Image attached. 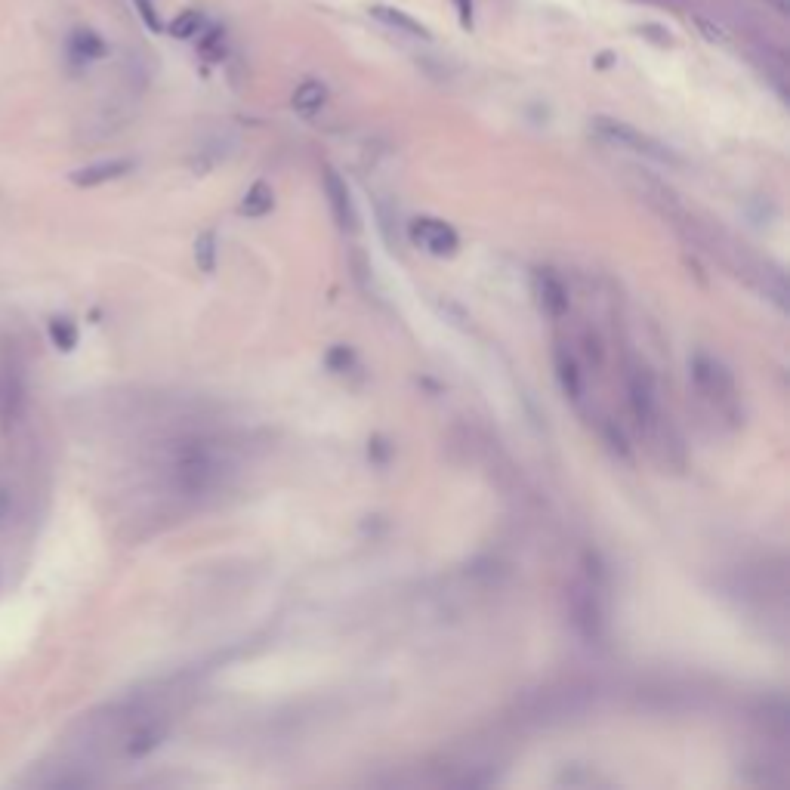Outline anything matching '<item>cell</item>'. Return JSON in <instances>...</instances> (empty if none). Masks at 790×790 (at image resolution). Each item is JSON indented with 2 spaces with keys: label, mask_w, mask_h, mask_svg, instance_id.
I'll return each instance as SVG.
<instances>
[{
  "label": "cell",
  "mask_w": 790,
  "mask_h": 790,
  "mask_svg": "<svg viewBox=\"0 0 790 790\" xmlns=\"http://www.w3.org/2000/svg\"><path fill=\"white\" fill-rule=\"evenodd\" d=\"M68 56L78 65L96 62L105 56V41L90 28H78V31H71V38H68Z\"/></svg>",
  "instance_id": "cell-10"
},
{
  "label": "cell",
  "mask_w": 790,
  "mask_h": 790,
  "mask_svg": "<svg viewBox=\"0 0 790 790\" xmlns=\"http://www.w3.org/2000/svg\"><path fill=\"white\" fill-rule=\"evenodd\" d=\"M275 207V195H272V189L266 186V183H254L247 189V195H244V201H241V213L244 217H266V213Z\"/></svg>",
  "instance_id": "cell-13"
},
{
  "label": "cell",
  "mask_w": 790,
  "mask_h": 790,
  "mask_svg": "<svg viewBox=\"0 0 790 790\" xmlns=\"http://www.w3.org/2000/svg\"><path fill=\"white\" fill-rule=\"evenodd\" d=\"M201 31H204V13L201 10H186V13H179L170 22V34H173V38H179V41L198 38Z\"/></svg>",
  "instance_id": "cell-15"
},
{
  "label": "cell",
  "mask_w": 790,
  "mask_h": 790,
  "mask_svg": "<svg viewBox=\"0 0 790 790\" xmlns=\"http://www.w3.org/2000/svg\"><path fill=\"white\" fill-rule=\"evenodd\" d=\"M411 241L417 247H423L426 254H436V257H451L457 254V247H460V238L457 232L442 223V220H414L411 223Z\"/></svg>",
  "instance_id": "cell-4"
},
{
  "label": "cell",
  "mask_w": 790,
  "mask_h": 790,
  "mask_svg": "<svg viewBox=\"0 0 790 790\" xmlns=\"http://www.w3.org/2000/svg\"><path fill=\"white\" fill-rule=\"evenodd\" d=\"M537 294H541V303L550 315L562 318L568 312V291L562 287V281L550 272H541L537 275Z\"/></svg>",
  "instance_id": "cell-11"
},
{
  "label": "cell",
  "mask_w": 790,
  "mask_h": 790,
  "mask_svg": "<svg viewBox=\"0 0 790 790\" xmlns=\"http://www.w3.org/2000/svg\"><path fill=\"white\" fill-rule=\"evenodd\" d=\"M571 615H574V627H578L590 642H596L602 636L605 612H602L599 587L596 584L574 587V593H571Z\"/></svg>",
  "instance_id": "cell-3"
},
{
  "label": "cell",
  "mask_w": 790,
  "mask_h": 790,
  "mask_svg": "<svg viewBox=\"0 0 790 790\" xmlns=\"http://www.w3.org/2000/svg\"><path fill=\"white\" fill-rule=\"evenodd\" d=\"M454 10L463 28H473V0H454Z\"/></svg>",
  "instance_id": "cell-18"
},
{
  "label": "cell",
  "mask_w": 790,
  "mask_h": 790,
  "mask_svg": "<svg viewBox=\"0 0 790 790\" xmlns=\"http://www.w3.org/2000/svg\"><path fill=\"white\" fill-rule=\"evenodd\" d=\"M692 377L707 395H732V377L726 374L723 365H716L713 358H707V355H695Z\"/></svg>",
  "instance_id": "cell-5"
},
{
  "label": "cell",
  "mask_w": 790,
  "mask_h": 790,
  "mask_svg": "<svg viewBox=\"0 0 790 790\" xmlns=\"http://www.w3.org/2000/svg\"><path fill=\"white\" fill-rule=\"evenodd\" d=\"M195 263L201 272H213L217 269V235L213 232H204L198 241H195Z\"/></svg>",
  "instance_id": "cell-16"
},
{
  "label": "cell",
  "mask_w": 790,
  "mask_h": 790,
  "mask_svg": "<svg viewBox=\"0 0 790 790\" xmlns=\"http://www.w3.org/2000/svg\"><path fill=\"white\" fill-rule=\"evenodd\" d=\"M325 102H328V87L321 81H306L294 93V109L303 112V115H315Z\"/></svg>",
  "instance_id": "cell-12"
},
{
  "label": "cell",
  "mask_w": 790,
  "mask_h": 790,
  "mask_svg": "<svg viewBox=\"0 0 790 790\" xmlns=\"http://www.w3.org/2000/svg\"><path fill=\"white\" fill-rule=\"evenodd\" d=\"M130 170H133V161H127V158H115V161L90 164V167H84V170H78V173H71V183H78V186L90 189V186L109 183V179H118V176H124V173H130Z\"/></svg>",
  "instance_id": "cell-8"
},
{
  "label": "cell",
  "mask_w": 790,
  "mask_h": 790,
  "mask_svg": "<svg viewBox=\"0 0 790 790\" xmlns=\"http://www.w3.org/2000/svg\"><path fill=\"white\" fill-rule=\"evenodd\" d=\"M630 408H633L639 426L655 417V386H652V377L645 371L630 377Z\"/></svg>",
  "instance_id": "cell-9"
},
{
  "label": "cell",
  "mask_w": 790,
  "mask_h": 790,
  "mask_svg": "<svg viewBox=\"0 0 790 790\" xmlns=\"http://www.w3.org/2000/svg\"><path fill=\"white\" fill-rule=\"evenodd\" d=\"M133 4H136V13H139V19L146 22V28L158 34V31H161V16H158V10H155L152 0H133Z\"/></svg>",
  "instance_id": "cell-17"
},
{
  "label": "cell",
  "mask_w": 790,
  "mask_h": 790,
  "mask_svg": "<svg viewBox=\"0 0 790 790\" xmlns=\"http://www.w3.org/2000/svg\"><path fill=\"white\" fill-rule=\"evenodd\" d=\"M220 476L217 460L210 457L204 445H186L176 448L170 460V485L183 494H204Z\"/></svg>",
  "instance_id": "cell-1"
},
{
  "label": "cell",
  "mask_w": 790,
  "mask_h": 790,
  "mask_svg": "<svg viewBox=\"0 0 790 790\" xmlns=\"http://www.w3.org/2000/svg\"><path fill=\"white\" fill-rule=\"evenodd\" d=\"M325 192H328V201H331V210L334 217L343 229H355L358 217H355V207H352V198H349V189L343 179L334 173V170H325Z\"/></svg>",
  "instance_id": "cell-6"
},
{
  "label": "cell",
  "mask_w": 790,
  "mask_h": 790,
  "mask_svg": "<svg viewBox=\"0 0 790 790\" xmlns=\"http://www.w3.org/2000/svg\"><path fill=\"white\" fill-rule=\"evenodd\" d=\"M599 130V136H605L608 142H615V146H624L636 155H645V158H652V161H673V155L661 146V142H655L652 136H645L621 121H612V118H596L593 124Z\"/></svg>",
  "instance_id": "cell-2"
},
{
  "label": "cell",
  "mask_w": 790,
  "mask_h": 790,
  "mask_svg": "<svg viewBox=\"0 0 790 790\" xmlns=\"http://www.w3.org/2000/svg\"><path fill=\"white\" fill-rule=\"evenodd\" d=\"M377 22H383V25H389V28H395V31H402V34H408V38H420V41H429V28L420 22V19H414L411 13H405V10H399V7H386V4H374L371 10H368Z\"/></svg>",
  "instance_id": "cell-7"
},
{
  "label": "cell",
  "mask_w": 790,
  "mask_h": 790,
  "mask_svg": "<svg viewBox=\"0 0 790 790\" xmlns=\"http://www.w3.org/2000/svg\"><path fill=\"white\" fill-rule=\"evenodd\" d=\"M556 374H559V383L571 399H581V371H578V365H574V358L565 355L562 349L556 352Z\"/></svg>",
  "instance_id": "cell-14"
}]
</instances>
